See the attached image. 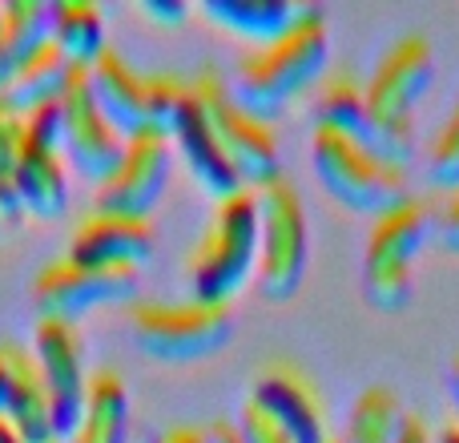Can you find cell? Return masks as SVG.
<instances>
[{
	"label": "cell",
	"instance_id": "cell-4",
	"mask_svg": "<svg viewBox=\"0 0 459 443\" xmlns=\"http://www.w3.org/2000/svg\"><path fill=\"white\" fill-rule=\"evenodd\" d=\"M310 169L334 202H342L347 210H359V214L383 218L387 210L415 198L411 174L403 166L375 158L371 150H363L359 142L334 134V129L315 126V134H310Z\"/></svg>",
	"mask_w": 459,
	"mask_h": 443
},
{
	"label": "cell",
	"instance_id": "cell-42",
	"mask_svg": "<svg viewBox=\"0 0 459 443\" xmlns=\"http://www.w3.org/2000/svg\"><path fill=\"white\" fill-rule=\"evenodd\" d=\"M0 226H4V222H0Z\"/></svg>",
	"mask_w": 459,
	"mask_h": 443
},
{
	"label": "cell",
	"instance_id": "cell-24",
	"mask_svg": "<svg viewBox=\"0 0 459 443\" xmlns=\"http://www.w3.org/2000/svg\"><path fill=\"white\" fill-rule=\"evenodd\" d=\"M53 40V4L48 0H8L0 4V53L8 73Z\"/></svg>",
	"mask_w": 459,
	"mask_h": 443
},
{
	"label": "cell",
	"instance_id": "cell-34",
	"mask_svg": "<svg viewBox=\"0 0 459 443\" xmlns=\"http://www.w3.org/2000/svg\"><path fill=\"white\" fill-rule=\"evenodd\" d=\"M8 399H13V371H8V359L0 351V420L8 423Z\"/></svg>",
	"mask_w": 459,
	"mask_h": 443
},
{
	"label": "cell",
	"instance_id": "cell-8",
	"mask_svg": "<svg viewBox=\"0 0 459 443\" xmlns=\"http://www.w3.org/2000/svg\"><path fill=\"white\" fill-rule=\"evenodd\" d=\"M194 97L202 101L210 126H214L218 142H222L230 166L238 169L246 190H262L274 178H282V150H278L274 126L254 113H246L230 93V81L218 65H202L190 81Z\"/></svg>",
	"mask_w": 459,
	"mask_h": 443
},
{
	"label": "cell",
	"instance_id": "cell-35",
	"mask_svg": "<svg viewBox=\"0 0 459 443\" xmlns=\"http://www.w3.org/2000/svg\"><path fill=\"white\" fill-rule=\"evenodd\" d=\"M158 443H206V439H202V428H169Z\"/></svg>",
	"mask_w": 459,
	"mask_h": 443
},
{
	"label": "cell",
	"instance_id": "cell-11",
	"mask_svg": "<svg viewBox=\"0 0 459 443\" xmlns=\"http://www.w3.org/2000/svg\"><path fill=\"white\" fill-rule=\"evenodd\" d=\"M32 359H37L40 379L48 387L56 443H69L81 423V412H85V391L89 375H93L85 367V339H81L77 323L40 318L37 334H32Z\"/></svg>",
	"mask_w": 459,
	"mask_h": 443
},
{
	"label": "cell",
	"instance_id": "cell-26",
	"mask_svg": "<svg viewBox=\"0 0 459 443\" xmlns=\"http://www.w3.org/2000/svg\"><path fill=\"white\" fill-rule=\"evenodd\" d=\"M24 153V117L0 105V222H21L24 206L16 194V166Z\"/></svg>",
	"mask_w": 459,
	"mask_h": 443
},
{
	"label": "cell",
	"instance_id": "cell-13",
	"mask_svg": "<svg viewBox=\"0 0 459 443\" xmlns=\"http://www.w3.org/2000/svg\"><path fill=\"white\" fill-rule=\"evenodd\" d=\"M169 161H174L169 158V137L158 134L126 137V153H121L117 169L93 190V210L150 222L169 186Z\"/></svg>",
	"mask_w": 459,
	"mask_h": 443
},
{
	"label": "cell",
	"instance_id": "cell-37",
	"mask_svg": "<svg viewBox=\"0 0 459 443\" xmlns=\"http://www.w3.org/2000/svg\"><path fill=\"white\" fill-rule=\"evenodd\" d=\"M436 443H459V423H444L436 431Z\"/></svg>",
	"mask_w": 459,
	"mask_h": 443
},
{
	"label": "cell",
	"instance_id": "cell-19",
	"mask_svg": "<svg viewBox=\"0 0 459 443\" xmlns=\"http://www.w3.org/2000/svg\"><path fill=\"white\" fill-rule=\"evenodd\" d=\"M198 13L210 24H218L222 32L250 40V48H254V45H270L274 37H282L307 13V0H202Z\"/></svg>",
	"mask_w": 459,
	"mask_h": 443
},
{
	"label": "cell",
	"instance_id": "cell-28",
	"mask_svg": "<svg viewBox=\"0 0 459 443\" xmlns=\"http://www.w3.org/2000/svg\"><path fill=\"white\" fill-rule=\"evenodd\" d=\"M423 169H428V182L436 186V190L452 194L459 186V97H455L452 113L444 117V126H439V134L431 137Z\"/></svg>",
	"mask_w": 459,
	"mask_h": 443
},
{
	"label": "cell",
	"instance_id": "cell-33",
	"mask_svg": "<svg viewBox=\"0 0 459 443\" xmlns=\"http://www.w3.org/2000/svg\"><path fill=\"white\" fill-rule=\"evenodd\" d=\"M395 443H436V431L428 428V420L415 412L403 415V428H399V439Z\"/></svg>",
	"mask_w": 459,
	"mask_h": 443
},
{
	"label": "cell",
	"instance_id": "cell-10",
	"mask_svg": "<svg viewBox=\"0 0 459 443\" xmlns=\"http://www.w3.org/2000/svg\"><path fill=\"white\" fill-rule=\"evenodd\" d=\"M246 399L290 443H331L326 399L307 367L290 363V359H274L254 375Z\"/></svg>",
	"mask_w": 459,
	"mask_h": 443
},
{
	"label": "cell",
	"instance_id": "cell-25",
	"mask_svg": "<svg viewBox=\"0 0 459 443\" xmlns=\"http://www.w3.org/2000/svg\"><path fill=\"white\" fill-rule=\"evenodd\" d=\"M403 404L391 387H367L363 395L351 404L347 415V431H342V443H395L399 428H403Z\"/></svg>",
	"mask_w": 459,
	"mask_h": 443
},
{
	"label": "cell",
	"instance_id": "cell-30",
	"mask_svg": "<svg viewBox=\"0 0 459 443\" xmlns=\"http://www.w3.org/2000/svg\"><path fill=\"white\" fill-rule=\"evenodd\" d=\"M238 428H242V436H246V443H290L282 436V431L274 428V423L266 420V415L258 412V407L246 399L242 404V412H238Z\"/></svg>",
	"mask_w": 459,
	"mask_h": 443
},
{
	"label": "cell",
	"instance_id": "cell-9",
	"mask_svg": "<svg viewBox=\"0 0 459 443\" xmlns=\"http://www.w3.org/2000/svg\"><path fill=\"white\" fill-rule=\"evenodd\" d=\"M137 270L134 266H89L77 258H53L32 278V307L40 318L77 323L93 307L137 302Z\"/></svg>",
	"mask_w": 459,
	"mask_h": 443
},
{
	"label": "cell",
	"instance_id": "cell-32",
	"mask_svg": "<svg viewBox=\"0 0 459 443\" xmlns=\"http://www.w3.org/2000/svg\"><path fill=\"white\" fill-rule=\"evenodd\" d=\"M436 238L447 250L459 254V186L444 198V206L436 210Z\"/></svg>",
	"mask_w": 459,
	"mask_h": 443
},
{
	"label": "cell",
	"instance_id": "cell-6",
	"mask_svg": "<svg viewBox=\"0 0 459 443\" xmlns=\"http://www.w3.org/2000/svg\"><path fill=\"white\" fill-rule=\"evenodd\" d=\"M436 234V206L411 198L375 218L363 254V294L379 310H403L411 302V270L428 238Z\"/></svg>",
	"mask_w": 459,
	"mask_h": 443
},
{
	"label": "cell",
	"instance_id": "cell-39",
	"mask_svg": "<svg viewBox=\"0 0 459 443\" xmlns=\"http://www.w3.org/2000/svg\"><path fill=\"white\" fill-rule=\"evenodd\" d=\"M4 436H8V423H4V420H0V443H4Z\"/></svg>",
	"mask_w": 459,
	"mask_h": 443
},
{
	"label": "cell",
	"instance_id": "cell-14",
	"mask_svg": "<svg viewBox=\"0 0 459 443\" xmlns=\"http://www.w3.org/2000/svg\"><path fill=\"white\" fill-rule=\"evenodd\" d=\"M153 226L145 218L126 214H105V210H89L77 222L69 238V258L89 262V266H145L153 258Z\"/></svg>",
	"mask_w": 459,
	"mask_h": 443
},
{
	"label": "cell",
	"instance_id": "cell-40",
	"mask_svg": "<svg viewBox=\"0 0 459 443\" xmlns=\"http://www.w3.org/2000/svg\"><path fill=\"white\" fill-rule=\"evenodd\" d=\"M4 443H21V439H16V436H13V428H8V436H4Z\"/></svg>",
	"mask_w": 459,
	"mask_h": 443
},
{
	"label": "cell",
	"instance_id": "cell-27",
	"mask_svg": "<svg viewBox=\"0 0 459 443\" xmlns=\"http://www.w3.org/2000/svg\"><path fill=\"white\" fill-rule=\"evenodd\" d=\"M186 97H190V81H182L178 73H150L145 77V117H150V134L169 137L174 121L182 113Z\"/></svg>",
	"mask_w": 459,
	"mask_h": 443
},
{
	"label": "cell",
	"instance_id": "cell-23",
	"mask_svg": "<svg viewBox=\"0 0 459 443\" xmlns=\"http://www.w3.org/2000/svg\"><path fill=\"white\" fill-rule=\"evenodd\" d=\"M53 45L73 69H89L109 48L105 40V16L89 0H56L53 4Z\"/></svg>",
	"mask_w": 459,
	"mask_h": 443
},
{
	"label": "cell",
	"instance_id": "cell-22",
	"mask_svg": "<svg viewBox=\"0 0 459 443\" xmlns=\"http://www.w3.org/2000/svg\"><path fill=\"white\" fill-rule=\"evenodd\" d=\"M73 77V65L61 56V48L48 40L40 53H32L29 61H21L13 73H8L4 89H0V105H8L13 113H32L37 105L61 101L65 85Z\"/></svg>",
	"mask_w": 459,
	"mask_h": 443
},
{
	"label": "cell",
	"instance_id": "cell-17",
	"mask_svg": "<svg viewBox=\"0 0 459 443\" xmlns=\"http://www.w3.org/2000/svg\"><path fill=\"white\" fill-rule=\"evenodd\" d=\"M4 359L13 371V399H8V428L21 443H56L53 431V404H48V387L40 379V367L32 351L4 343Z\"/></svg>",
	"mask_w": 459,
	"mask_h": 443
},
{
	"label": "cell",
	"instance_id": "cell-36",
	"mask_svg": "<svg viewBox=\"0 0 459 443\" xmlns=\"http://www.w3.org/2000/svg\"><path fill=\"white\" fill-rule=\"evenodd\" d=\"M447 387H452V404H455V415H459V351L452 355V363H447Z\"/></svg>",
	"mask_w": 459,
	"mask_h": 443
},
{
	"label": "cell",
	"instance_id": "cell-3",
	"mask_svg": "<svg viewBox=\"0 0 459 443\" xmlns=\"http://www.w3.org/2000/svg\"><path fill=\"white\" fill-rule=\"evenodd\" d=\"M258 238H262V218L254 190H238L230 198L214 202L206 234L186 258L190 299L230 307V299L250 282V274H258Z\"/></svg>",
	"mask_w": 459,
	"mask_h": 443
},
{
	"label": "cell",
	"instance_id": "cell-38",
	"mask_svg": "<svg viewBox=\"0 0 459 443\" xmlns=\"http://www.w3.org/2000/svg\"><path fill=\"white\" fill-rule=\"evenodd\" d=\"M4 81H8V61H4V53H0V89H4Z\"/></svg>",
	"mask_w": 459,
	"mask_h": 443
},
{
	"label": "cell",
	"instance_id": "cell-20",
	"mask_svg": "<svg viewBox=\"0 0 459 443\" xmlns=\"http://www.w3.org/2000/svg\"><path fill=\"white\" fill-rule=\"evenodd\" d=\"M16 194L24 214L32 218H61L69 206V166L61 150H48L24 137V153L16 166Z\"/></svg>",
	"mask_w": 459,
	"mask_h": 443
},
{
	"label": "cell",
	"instance_id": "cell-2",
	"mask_svg": "<svg viewBox=\"0 0 459 443\" xmlns=\"http://www.w3.org/2000/svg\"><path fill=\"white\" fill-rule=\"evenodd\" d=\"M436 85V45L428 32H407L379 56L367 81V113H371L375 158L391 166L415 161V109Z\"/></svg>",
	"mask_w": 459,
	"mask_h": 443
},
{
	"label": "cell",
	"instance_id": "cell-1",
	"mask_svg": "<svg viewBox=\"0 0 459 443\" xmlns=\"http://www.w3.org/2000/svg\"><path fill=\"white\" fill-rule=\"evenodd\" d=\"M326 61H331V24L323 8L307 4V13L282 37L246 48L226 81L246 113L274 126V117H282L290 101H299L326 77Z\"/></svg>",
	"mask_w": 459,
	"mask_h": 443
},
{
	"label": "cell",
	"instance_id": "cell-31",
	"mask_svg": "<svg viewBox=\"0 0 459 443\" xmlns=\"http://www.w3.org/2000/svg\"><path fill=\"white\" fill-rule=\"evenodd\" d=\"M137 13H142L145 21H153V24H166V29L190 21V4H186V0H142Z\"/></svg>",
	"mask_w": 459,
	"mask_h": 443
},
{
	"label": "cell",
	"instance_id": "cell-41",
	"mask_svg": "<svg viewBox=\"0 0 459 443\" xmlns=\"http://www.w3.org/2000/svg\"><path fill=\"white\" fill-rule=\"evenodd\" d=\"M331 443H342V439H334V436H331Z\"/></svg>",
	"mask_w": 459,
	"mask_h": 443
},
{
	"label": "cell",
	"instance_id": "cell-15",
	"mask_svg": "<svg viewBox=\"0 0 459 443\" xmlns=\"http://www.w3.org/2000/svg\"><path fill=\"white\" fill-rule=\"evenodd\" d=\"M169 137H174L178 153L186 158L190 174L198 178L206 194H214V198L222 202V198H230V194L246 190L242 178H238V169L230 166V158H226L222 142H218L214 126H210L206 109H202V101L194 97V89H190V97H186V105H182V113H178L174 134Z\"/></svg>",
	"mask_w": 459,
	"mask_h": 443
},
{
	"label": "cell",
	"instance_id": "cell-18",
	"mask_svg": "<svg viewBox=\"0 0 459 443\" xmlns=\"http://www.w3.org/2000/svg\"><path fill=\"white\" fill-rule=\"evenodd\" d=\"M318 129H334V134L351 137L367 150L371 145V113H367V81H359L347 65L326 69V77L315 85V101H310Z\"/></svg>",
	"mask_w": 459,
	"mask_h": 443
},
{
	"label": "cell",
	"instance_id": "cell-5",
	"mask_svg": "<svg viewBox=\"0 0 459 443\" xmlns=\"http://www.w3.org/2000/svg\"><path fill=\"white\" fill-rule=\"evenodd\" d=\"M134 343L158 363H198L234 339V310L222 302H129Z\"/></svg>",
	"mask_w": 459,
	"mask_h": 443
},
{
	"label": "cell",
	"instance_id": "cell-7",
	"mask_svg": "<svg viewBox=\"0 0 459 443\" xmlns=\"http://www.w3.org/2000/svg\"><path fill=\"white\" fill-rule=\"evenodd\" d=\"M262 218L258 238V286L270 302H286L302 291L310 262V222L307 202L290 178H274L270 186L254 190Z\"/></svg>",
	"mask_w": 459,
	"mask_h": 443
},
{
	"label": "cell",
	"instance_id": "cell-29",
	"mask_svg": "<svg viewBox=\"0 0 459 443\" xmlns=\"http://www.w3.org/2000/svg\"><path fill=\"white\" fill-rule=\"evenodd\" d=\"M24 137L37 145H48V150H61L65 137V121H61V101L37 105L32 113H24Z\"/></svg>",
	"mask_w": 459,
	"mask_h": 443
},
{
	"label": "cell",
	"instance_id": "cell-12",
	"mask_svg": "<svg viewBox=\"0 0 459 443\" xmlns=\"http://www.w3.org/2000/svg\"><path fill=\"white\" fill-rule=\"evenodd\" d=\"M61 121H65V137H61L65 166H73L81 178L101 186L117 169L121 153H126V137L97 109L93 89H89V69H73L69 85L61 93Z\"/></svg>",
	"mask_w": 459,
	"mask_h": 443
},
{
	"label": "cell",
	"instance_id": "cell-21",
	"mask_svg": "<svg viewBox=\"0 0 459 443\" xmlns=\"http://www.w3.org/2000/svg\"><path fill=\"white\" fill-rule=\"evenodd\" d=\"M129 439V387L113 367L89 375L85 412L69 443H126Z\"/></svg>",
	"mask_w": 459,
	"mask_h": 443
},
{
	"label": "cell",
	"instance_id": "cell-16",
	"mask_svg": "<svg viewBox=\"0 0 459 443\" xmlns=\"http://www.w3.org/2000/svg\"><path fill=\"white\" fill-rule=\"evenodd\" d=\"M89 89H93L97 109L105 113L121 137L150 134V117H145V77L117 53L105 48L93 65H89Z\"/></svg>",
	"mask_w": 459,
	"mask_h": 443
}]
</instances>
